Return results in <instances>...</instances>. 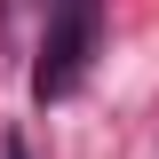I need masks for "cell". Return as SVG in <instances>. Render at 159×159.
Listing matches in <instances>:
<instances>
[{"label": "cell", "mask_w": 159, "mask_h": 159, "mask_svg": "<svg viewBox=\"0 0 159 159\" xmlns=\"http://www.w3.org/2000/svg\"><path fill=\"white\" fill-rule=\"evenodd\" d=\"M96 48H103V0H56L48 8V40H40V64H32V96L40 103L80 96V80L96 72Z\"/></svg>", "instance_id": "1"}, {"label": "cell", "mask_w": 159, "mask_h": 159, "mask_svg": "<svg viewBox=\"0 0 159 159\" xmlns=\"http://www.w3.org/2000/svg\"><path fill=\"white\" fill-rule=\"evenodd\" d=\"M0 159H32V151H24V135H8V143H0Z\"/></svg>", "instance_id": "2"}]
</instances>
